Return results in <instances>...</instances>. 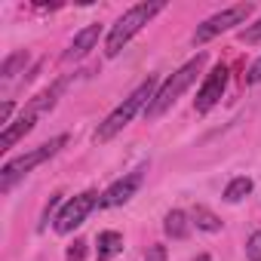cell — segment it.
<instances>
[{"mask_svg":"<svg viewBox=\"0 0 261 261\" xmlns=\"http://www.w3.org/2000/svg\"><path fill=\"white\" fill-rule=\"evenodd\" d=\"M154 95H157V80L148 77V80H145L133 95H129L123 105H117V108L105 117V123L95 129V142H98V145H101V142H111V139L120 133V129H126L129 123H133V117L145 108V101H148V105L154 101Z\"/></svg>","mask_w":261,"mask_h":261,"instance_id":"obj_1","label":"cell"},{"mask_svg":"<svg viewBox=\"0 0 261 261\" xmlns=\"http://www.w3.org/2000/svg\"><path fill=\"white\" fill-rule=\"evenodd\" d=\"M163 10V4L160 0H154V4H139V7H133L129 13H123L120 19H117V25L111 28V34H108V40H105V56L108 59H114V56H120V49L133 40L157 13Z\"/></svg>","mask_w":261,"mask_h":261,"instance_id":"obj_2","label":"cell"},{"mask_svg":"<svg viewBox=\"0 0 261 261\" xmlns=\"http://www.w3.org/2000/svg\"><path fill=\"white\" fill-rule=\"evenodd\" d=\"M203 65H206V56H203V53H200L197 59L185 62V65H181V68H178V71H175V74H172L160 89H157L154 101H151V105H148V111H145V114H148V120H157L163 111H169V108L175 105V98H178V95H181L194 80H197V74L203 71Z\"/></svg>","mask_w":261,"mask_h":261,"instance_id":"obj_3","label":"cell"},{"mask_svg":"<svg viewBox=\"0 0 261 261\" xmlns=\"http://www.w3.org/2000/svg\"><path fill=\"white\" fill-rule=\"evenodd\" d=\"M68 145V136H56L53 142H46V145H40L37 151H31V154H22V157H16V160H10L4 169H0V188H10L16 178H22L25 172H31L34 166H40L43 160H49V157H56L59 154V148H65Z\"/></svg>","mask_w":261,"mask_h":261,"instance_id":"obj_4","label":"cell"},{"mask_svg":"<svg viewBox=\"0 0 261 261\" xmlns=\"http://www.w3.org/2000/svg\"><path fill=\"white\" fill-rule=\"evenodd\" d=\"M252 4H240V7H230V10H224V13H215L212 19H206L197 31H194V43H206V40H212V37H218L221 31H230L233 25H243L249 16H252Z\"/></svg>","mask_w":261,"mask_h":261,"instance_id":"obj_5","label":"cell"},{"mask_svg":"<svg viewBox=\"0 0 261 261\" xmlns=\"http://www.w3.org/2000/svg\"><path fill=\"white\" fill-rule=\"evenodd\" d=\"M95 206H98V197H95L92 191L77 194L74 200H68V203L62 206L59 218H56V233H71L74 227H80V224L86 221V215H89Z\"/></svg>","mask_w":261,"mask_h":261,"instance_id":"obj_6","label":"cell"},{"mask_svg":"<svg viewBox=\"0 0 261 261\" xmlns=\"http://www.w3.org/2000/svg\"><path fill=\"white\" fill-rule=\"evenodd\" d=\"M224 86H227V65H215L209 74H206V83L200 86V92H197V111L200 114H206V111H212L218 101H221V95H224Z\"/></svg>","mask_w":261,"mask_h":261,"instance_id":"obj_7","label":"cell"},{"mask_svg":"<svg viewBox=\"0 0 261 261\" xmlns=\"http://www.w3.org/2000/svg\"><path fill=\"white\" fill-rule=\"evenodd\" d=\"M139 185H142V172H133V175H126V178H120V181H114L101 197H98V206L101 209H111V206H123L129 197H133L136 191H139Z\"/></svg>","mask_w":261,"mask_h":261,"instance_id":"obj_8","label":"cell"},{"mask_svg":"<svg viewBox=\"0 0 261 261\" xmlns=\"http://www.w3.org/2000/svg\"><path fill=\"white\" fill-rule=\"evenodd\" d=\"M98 37H101V25H86V28L71 40V46H68V53H65V62H77V59H83V56L98 43Z\"/></svg>","mask_w":261,"mask_h":261,"instance_id":"obj_9","label":"cell"},{"mask_svg":"<svg viewBox=\"0 0 261 261\" xmlns=\"http://www.w3.org/2000/svg\"><path fill=\"white\" fill-rule=\"evenodd\" d=\"M95 243H98L95 246V261H108V258L123 252V233H117V230H101Z\"/></svg>","mask_w":261,"mask_h":261,"instance_id":"obj_10","label":"cell"},{"mask_svg":"<svg viewBox=\"0 0 261 261\" xmlns=\"http://www.w3.org/2000/svg\"><path fill=\"white\" fill-rule=\"evenodd\" d=\"M163 230H166V237H172V240H185V237L191 233V221H188V215H185L181 209H172V212L166 215V221H163Z\"/></svg>","mask_w":261,"mask_h":261,"instance_id":"obj_11","label":"cell"},{"mask_svg":"<svg viewBox=\"0 0 261 261\" xmlns=\"http://www.w3.org/2000/svg\"><path fill=\"white\" fill-rule=\"evenodd\" d=\"M249 194H252V178H246V175L233 178V181L224 188V200H227V203H240V200L249 197Z\"/></svg>","mask_w":261,"mask_h":261,"instance_id":"obj_12","label":"cell"},{"mask_svg":"<svg viewBox=\"0 0 261 261\" xmlns=\"http://www.w3.org/2000/svg\"><path fill=\"white\" fill-rule=\"evenodd\" d=\"M191 218L197 221V227H200V230H209V233H218V230H221V218H218L215 212H209L206 206H197Z\"/></svg>","mask_w":261,"mask_h":261,"instance_id":"obj_13","label":"cell"},{"mask_svg":"<svg viewBox=\"0 0 261 261\" xmlns=\"http://www.w3.org/2000/svg\"><path fill=\"white\" fill-rule=\"evenodd\" d=\"M25 62H28V53H16V56H10V59L4 62V68H0V77H4V80L16 77V68L25 65Z\"/></svg>","mask_w":261,"mask_h":261,"instance_id":"obj_14","label":"cell"},{"mask_svg":"<svg viewBox=\"0 0 261 261\" xmlns=\"http://www.w3.org/2000/svg\"><path fill=\"white\" fill-rule=\"evenodd\" d=\"M246 258L249 261H261V230H255L246 243Z\"/></svg>","mask_w":261,"mask_h":261,"instance_id":"obj_15","label":"cell"},{"mask_svg":"<svg viewBox=\"0 0 261 261\" xmlns=\"http://www.w3.org/2000/svg\"><path fill=\"white\" fill-rule=\"evenodd\" d=\"M237 37H240V43H258V40H261V19H258L255 25L243 28V31H240Z\"/></svg>","mask_w":261,"mask_h":261,"instance_id":"obj_16","label":"cell"},{"mask_svg":"<svg viewBox=\"0 0 261 261\" xmlns=\"http://www.w3.org/2000/svg\"><path fill=\"white\" fill-rule=\"evenodd\" d=\"M83 255H86V240H74L68 246V252H65L68 261H83Z\"/></svg>","mask_w":261,"mask_h":261,"instance_id":"obj_17","label":"cell"},{"mask_svg":"<svg viewBox=\"0 0 261 261\" xmlns=\"http://www.w3.org/2000/svg\"><path fill=\"white\" fill-rule=\"evenodd\" d=\"M13 101H4V108H0V126H4V129H10V117H13Z\"/></svg>","mask_w":261,"mask_h":261,"instance_id":"obj_18","label":"cell"},{"mask_svg":"<svg viewBox=\"0 0 261 261\" xmlns=\"http://www.w3.org/2000/svg\"><path fill=\"white\" fill-rule=\"evenodd\" d=\"M246 83H261V59L252 62V68H249V74H246Z\"/></svg>","mask_w":261,"mask_h":261,"instance_id":"obj_19","label":"cell"},{"mask_svg":"<svg viewBox=\"0 0 261 261\" xmlns=\"http://www.w3.org/2000/svg\"><path fill=\"white\" fill-rule=\"evenodd\" d=\"M145 261H166V246H151Z\"/></svg>","mask_w":261,"mask_h":261,"instance_id":"obj_20","label":"cell"},{"mask_svg":"<svg viewBox=\"0 0 261 261\" xmlns=\"http://www.w3.org/2000/svg\"><path fill=\"white\" fill-rule=\"evenodd\" d=\"M194 261H212V258H209V255H206V252H203V255H197V258H194Z\"/></svg>","mask_w":261,"mask_h":261,"instance_id":"obj_21","label":"cell"}]
</instances>
